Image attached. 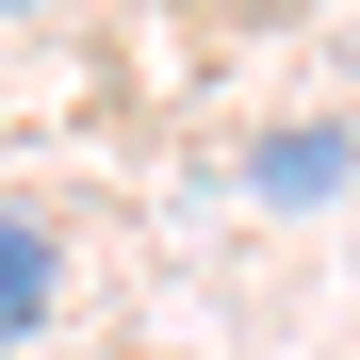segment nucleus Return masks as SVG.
Here are the masks:
<instances>
[{
    "label": "nucleus",
    "mask_w": 360,
    "mask_h": 360,
    "mask_svg": "<svg viewBox=\"0 0 360 360\" xmlns=\"http://www.w3.org/2000/svg\"><path fill=\"white\" fill-rule=\"evenodd\" d=\"M344 180H360V131H344V115H295V131H246V197H262V213H328Z\"/></svg>",
    "instance_id": "nucleus-1"
},
{
    "label": "nucleus",
    "mask_w": 360,
    "mask_h": 360,
    "mask_svg": "<svg viewBox=\"0 0 360 360\" xmlns=\"http://www.w3.org/2000/svg\"><path fill=\"white\" fill-rule=\"evenodd\" d=\"M49 311H66V246H49V213H33V197H0V360H17Z\"/></svg>",
    "instance_id": "nucleus-2"
},
{
    "label": "nucleus",
    "mask_w": 360,
    "mask_h": 360,
    "mask_svg": "<svg viewBox=\"0 0 360 360\" xmlns=\"http://www.w3.org/2000/svg\"><path fill=\"white\" fill-rule=\"evenodd\" d=\"M0 17H49V0H0Z\"/></svg>",
    "instance_id": "nucleus-3"
}]
</instances>
